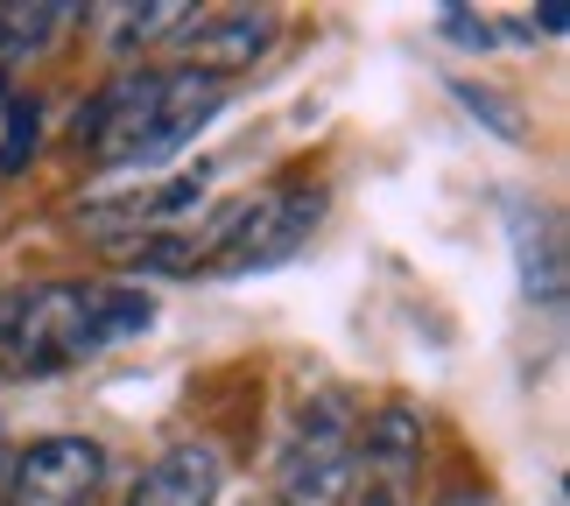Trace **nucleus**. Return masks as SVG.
<instances>
[{
  "mask_svg": "<svg viewBox=\"0 0 570 506\" xmlns=\"http://www.w3.org/2000/svg\"><path fill=\"white\" fill-rule=\"evenodd\" d=\"M156 296L135 281H36L0 296V366L14 380H57L99 351L141 338Z\"/></svg>",
  "mask_w": 570,
  "mask_h": 506,
  "instance_id": "f257e3e1",
  "label": "nucleus"
},
{
  "mask_svg": "<svg viewBox=\"0 0 570 506\" xmlns=\"http://www.w3.org/2000/svg\"><path fill=\"white\" fill-rule=\"evenodd\" d=\"M324 205H332V190H324V183H282V190L247 197V205H233V211L212 226L205 268H212V275H261V268H282V260H296L303 239L324 226Z\"/></svg>",
  "mask_w": 570,
  "mask_h": 506,
  "instance_id": "f03ea898",
  "label": "nucleus"
},
{
  "mask_svg": "<svg viewBox=\"0 0 570 506\" xmlns=\"http://www.w3.org/2000/svg\"><path fill=\"white\" fill-rule=\"evenodd\" d=\"M353 450H360V423L345 408V394H311L289 429V450H282V506H345Z\"/></svg>",
  "mask_w": 570,
  "mask_h": 506,
  "instance_id": "7ed1b4c3",
  "label": "nucleus"
},
{
  "mask_svg": "<svg viewBox=\"0 0 570 506\" xmlns=\"http://www.w3.org/2000/svg\"><path fill=\"white\" fill-rule=\"evenodd\" d=\"M423 444H430L423 408H409V401L374 408V423L360 429L353 486H345V499H353V506H415V478H423Z\"/></svg>",
  "mask_w": 570,
  "mask_h": 506,
  "instance_id": "20e7f679",
  "label": "nucleus"
},
{
  "mask_svg": "<svg viewBox=\"0 0 570 506\" xmlns=\"http://www.w3.org/2000/svg\"><path fill=\"white\" fill-rule=\"evenodd\" d=\"M106 486V450L92 436H36L0 478V506H92Z\"/></svg>",
  "mask_w": 570,
  "mask_h": 506,
  "instance_id": "39448f33",
  "label": "nucleus"
},
{
  "mask_svg": "<svg viewBox=\"0 0 570 506\" xmlns=\"http://www.w3.org/2000/svg\"><path fill=\"white\" fill-rule=\"evenodd\" d=\"M156 99H163V71H120V78L71 120L78 156H92V162H148Z\"/></svg>",
  "mask_w": 570,
  "mask_h": 506,
  "instance_id": "423d86ee",
  "label": "nucleus"
},
{
  "mask_svg": "<svg viewBox=\"0 0 570 506\" xmlns=\"http://www.w3.org/2000/svg\"><path fill=\"white\" fill-rule=\"evenodd\" d=\"M275 29L282 21L268 8H226V14H197L190 29L177 36L184 42V71H205V78H239L254 71L261 57L275 50Z\"/></svg>",
  "mask_w": 570,
  "mask_h": 506,
  "instance_id": "0eeeda50",
  "label": "nucleus"
},
{
  "mask_svg": "<svg viewBox=\"0 0 570 506\" xmlns=\"http://www.w3.org/2000/svg\"><path fill=\"white\" fill-rule=\"evenodd\" d=\"M218 486H226V457H218V444H177V450H163L156 465L135 478L127 506H218Z\"/></svg>",
  "mask_w": 570,
  "mask_h": 506,
  "instance_id": "6e6552de",
  "label": "nucleus"
},
{
  "mask_svg": "<svg viewBox=\"0 0 570 506\" xmlns=\"http://www.w3.org/2000/svg\"><path fill=\"white\" fill-rule=\"evenodd\" d=\"M508 239H514V260H521V296L535 310H563V232H557V218L542 205H529V197H514Z\"/></svg>",
  "mask_w": 570,
  "mask_h": 506,
  "instance_id": "1a4fd4ad",
  "label": "nucleus"
},
{
  "mask_svg": "<svg viewBox=\"0 0 570 506\" xmlns=\"http://www.w3.org/2000/svg\"><path fill=\"white\" fill-rule=\"evenodd\" d=\"M197 14H205V8H184V0H156V8H99V21L114 29L106 42H114L120 57H141L148 42H169V36H184Z\"/></svg>",
  "mask_w": 570,
  "mask_h": 506,
  "instance_id": "9d476101",
  "label": "nucleus"
},
{
  "mask_svg": "<svg viewBox=\"0 0 570 506\" xmlns=\"http://www.w3.org/2000/svg\"><path fill=\"white\" fill-rule=\"evenodd\" d=\"M71 14H78V8H0V63H14V57H42Z\"/></svg>",
  "mask_w": 570,
  "mask_h": 506,
  "instance_id": "9b49d317",
  "label": "nucleus"
},
{
  "mask_svg": "<svg viewBox=\"0 0 570 506\" xmlns=\"http://www.w3.org/2000/svg\"><path fill=\"white\" fill-rule=\"evenodd\" d=\"M36 135H42V106H36V99H21V92H8V99H0V176L29 169Z\"/></svg>",
  "mask_w": 570,
  "mask_h": 506,
  "instance_id": "f8f14e48",
  "label": "nucleus"
},
{
  "mask_svg": "<svg viewBox=\"0 0 570 506\" xmlns=\"http://www.w3.org/2000/svg\"><path fill=\"white\" fill-rule=\"evenodd\" d=\"M451 92H458V106H465V113L487 120L500 141H521V113H514V106H500V99L487 92V85H451Z\"/></svg>",
  "mask_w": 570,
  "mask_h": 506,
  "instance_id": "ddd939ff",
  "label": "nucleus"
},
{
  "mask_svg": "<svg viewBox=\"0 0 570 506\" xmlns=\"http://www.w3.org/2000/svg\"><path fill=\"white\" fill-rule=\"evenodd\" d=\"M436 29H444L451 42H465V50H493V21L487 14H472V8H444V14H436Z\"/></svg>",
  "mask_w": 570,
  "mask_h": 506,
  "instance_id": "4468645a",
  "label": "nucleus"
},
{
  "mask_svg": "<svg viewBox=\"0 0 570 506\" xmlns=\"http://www.w3.org/2000/svg\"><path fill=\"white\" fill-rule=\"evenodd\" d=\"M521 29H542V42H550V36H563V29H570V14L550 0V8H529V14H521Z\"/></svg>",
  "mask_w": 570,
  "mask_h": 506,
  "instance_id": "2eb2a0df",
  "label": "nucleus"
},
{
  "mask_svg": "<svg viewBox=\"0 0 570 506\" xmlns=\"http://www.w3.org/2000/svg\"><path fill=\"white\" fill-rule=\"evenodd\" d=\"M451 506H487V499H479V493H458V499H451Z\"/></svg>",
  "mask_w": 570,
  "mask_h": 506,
  "instance_id": "dca6fc26",
  "label": "nucleus"
}]
</instances>
